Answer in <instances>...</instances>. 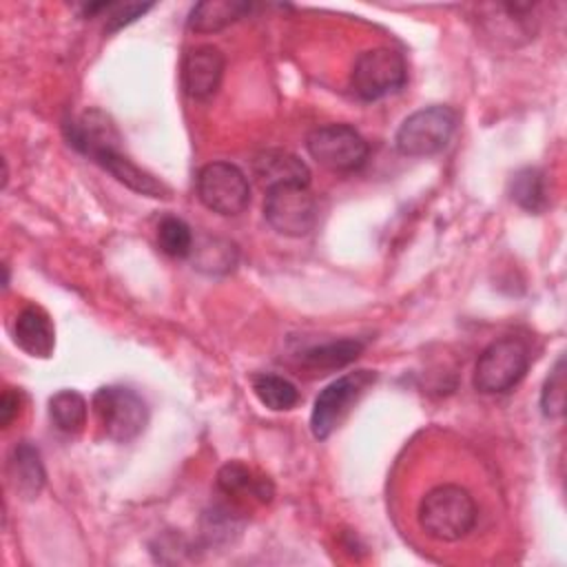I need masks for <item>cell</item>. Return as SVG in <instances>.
<instances>
[{
    "instance_id": "1",
    "label": "cell",
    "mask_w": 567,
    "mask_h": 567,
    "mask_svg": "<svg viewBox=\"0 0 567 567\" xmlns=\"http://www.w3.org/2000/svg\"><path fill=\"white\" fill-rule=\"evenodd\" d=\"M64 133L69 144L91 157L97 166H102L106 173H111L120 184L128 186L131 190L148 197H168L171 190L164 182H159L155 175L137 166L133 159H128L122 151V137L115 128L113 120L100 111L89 109L80 117L64 124Z\"/></svg>"
},
{
    "instance_id": "2",
    "label": "cell",
    "mask_w": 567,
    "mask_h": 567,
    "mask_svg": "<svg viewBox=\"0 0 567 567\" xmlns=\"http://www.w3.org/2000/svg\"><path fill=\"white\" fill-rule=\"evenodd\" d=\"M476 503L472 494L454 483L427 489L419 503V527L434 540L454 543L465 538L476 525Z\"/></svg>"
},
{
    "instance_id": "3",
    "label": "cell",
    "mask_w": 567,
    "mask_h": 567,
    "mask_svg": "<svg viewBox=\"0 0 567 567\" xmlns=\"http://www.w3.org/2000/svg\"><path fill=\"white\" fill-rule=\"evenodd\" d=\"M458 115L445 104H430L410 113L394 135V146L405 157L441 153L456 131Z\"/></svg>"
},
{
    "instance_id": "4",
    "label": "cell",
    "mask_w": 567,
    "mask_h": 567,
    "mask_svg": "<svg viewBox=\"0 0 567 567\" xmlns=\"http://www.w3.org/2000/svg\"><path fill=\"white\" fill-rule=\"evenodd\" d=\"M91 408L104 436L115 443L137 439L148 423L146 401L126 385H102L95 390Z\"/></svg>"
},
{
    "instance_id": "5",
    "label": "cell",
    "mask_w": 567,
    "mask_h": 567,
    "mask_svg": "<svg viewBox=\"0 0 567 567\" xmlns=\"http://www.w3.org/2000/svg\"><path fill=\"white\" fill-rule=\"evenodd\" d=\"M527 368V343L518 337H501L478 354L472 383L483 394H503L523 381Z\"/></svg>"
},
{
    "instance_id": "6",
    "label": "cell",
    "mask_w": 567,
    "mask_h": 567,
    "mask_svg": "<svg viewBox=\"0 0 567 567\" xmlns=\"http://www.w3.org/2000/svg\"><path fill=\"white\" fill-rule=\"evenodd\" d=\"M374 381H377L374 370H354L330 381L312 403V412H310L312 436L319 441H326L343 423V419L350 414L354 403L363 396V392Z\"/></svg>"
},
{
    "instance_id": "7",
    "label": "cell",
    "mask_w": 567,
    "mask_h": 567,
    "mask_svg": "<svg viewBox=\"0 0 567 567\" xmlns=\"http://www.w3.org/2000/svg\"><path fill=\"white\" fill-rule=\"evenodd\" d=\"M405 80V58L390 47H374L359 53L350 71V86L354 95L365 102H374L399 91Z\"/></svg>"
},
{
    "instance_id": "8",
    "label": "cell",
    "mask_w": 567,
    "mask_h": 567,
    "mask_svg": "<svg viewBox=\"0 0 567 567\" xmlns=\"http://www.w3.org/2000/svg\"><path fill=\"white\" fill-rule=\"evenodd\" d=\"M306 148L310 157L328 171L352 173L368 159V142L350 124H323L308 133Z\"/></svg>"
},
{
    "instance_id": "9",
    "label": "cell",
    "mask_w": 567,
    "mask_h": 567,
    "mask_svg": "<svg viewBox=\"0 0 567 567\" xmlns=\"http://www.w3.org/2000/svg\"><path fill=\"white\" fill-rule=\"evenodd\" d=\"M197 197L217 215H239L250 202L244 171L230 162H208L197 173Z\"/></svg>"
},
{
    "instance_id": "10",
    "label": "cell",
    "mask_w": 567,
    "mask_h": 567,
    "mask_svg": "<svg viewBox=\"0 0 567 567\" xmlns=\"http://www.w3.org/2000/svg\"><path fill=\"white\" fill-rule=\"evenodd\" d=\"M264 217L284 237H306L317 224L319 208L308 186H275L266 190Z\"/></svg>"
},
{
    "instance_id": "11",
    "label": "cell",
    "mask_w": 567,
    "mask_h": 567,
    "mask_svg": "<svg viewBox=\"0 0 567 567\" xmlns=\"http://www.w3.org/2000/svg\"><path fill=\"white\" fill-rule=\"evenodd\" d=\"M224 53L213 44H199L182 58V86L193 100H208L217 93L224 78Z\"/></svg>"
},
{
    "instance_id": "12",
    "label": "cell",
    "mask_w": 567,
    "mask_h": 567,
    "mask_svg": "<svg viewBox=\"0 0 567 567\" xmlns=\"http://www.w3.org/2000/svg\"><path fill=\"white\" fill-rule=\"evenodd\" d=\"M252 173L268 190L275 186H310L308 164L284 148H268L255 155Z\"/></svg>"
},
{
    "instance_id": "13",
    "label": "cell",
    "mask_w": 567,
    "mask_h": 567,
    "mask_svg": "<svg viewBox=\"0 0 567 567\" xmlns=\"http://www.w3.org/2000/svg\"><path fill=\"white\" fill-rule=\"evenodd\" d=\"M13 341L29 357L47 359L55 348V328L40 306H27L16 315Z\"/></svg>"
},
{
    "instance_id": "14",
    "label": "cell",
    "mask_w": 567,
    "mask_h": 567,
    "mask_svg": "<svg viewBox=\"0 0 567 567\" xmlns=\"http://www.w3.org/2000/svg\"><path fill=\"white\" fill-rule=\"evenodd\" d=\"M7 470H9V481L13 489L22 498H35L42 492L47 481L44 465L38 447H33L29 441H20L18 445H13Z\"/></svg>"
},
{
    "instance_id": "15",
    "label": "cell",
    "mask_w": 567,
    "mask_h": 567,
    "mask_svg": "<svg viewBox=\"0 0 567 567\" xmlns=\"http://www.w3.org/2000/svg\"><path fill=\"white\" fill-rule=\"evenodd\" d=\"M250 9L252 4L241 0H204L190 9L186 27L193 33H217L250 13Z\"/></svg>"
},
{
    "instance_id": "16",
    "label": "cell",
    "mask_w": 567,
    "mask_h": 567,
    "mask_svg": "<svg viewBox=\"0 0 567 567\" xmlns=\"http://www.w3.org/2000/svg\"><path fill=\"white\" fill-rule=\"evenodd\" d=\"M365 343L359 339H339V341H326V343H317L306 348L303 352H299V361L306 368L312 370H334V368H343L352 361H357L363 352Z\"/></svg>"
},
{
    "instance_id": "17",
    "label": "cell",
    "mask_w": 567,
    "mask_h": 567,
    "mask_svg": "<svg viewBox=\"0 0 567 567\" xmlns=\"http://www.w3.org/2000/svg\"><path fill=\"white\" fill-rule=\"evenodd\" d=\"M509 197L523 210L540 215L549 204L545 173L536 166H525L516 171L509 179Z\"/></svg>"
},
{
    "instance_id": "18",
    "label": "cell",
    "mask_w": 567,
    "mask_h": 567,
    "mask_svg": "<svg viewBox=\"0 0 567 567\" xmlns=\"http://www.w3.org/2000/svg\"><path fill=\"white\" fill-rule=\"evenodd\" d=\"M217 487L228 496L250 492L264 503H268L275 492L268 476H255L252 470L239 461H228L226 465H221V470L217 472Z\"/></svg>"
},
{
    "instance_id": "19",
    "label": "cell",
    "mask_w": 567,
    "mask_h": 567,
    "mask_svg": "<svg viewBox=\"0 0 567 567\" xmlns=\"http://www.w3.org/2000/svg\"><path fill=\"white\" fill-rule=\"evenodd\" d=\"M237 246L221 237H204L193 244V268L206 275H226L237 266Z\"/></svg>"
},
{
    "instance_id": "20",
    "label": "cell",
    "mask_w": 567,
    "mask_h": 567,
    "mask_svg": "<svg viewBox=\"0 0 567 567\" xmlns=\"http://www.w3.org/2000/svg\"><path fill=\"white\" fill-rule=\"evenodd\" d=\"M86 399L78 390H60L49 399V416L64 434H78L86 425Z\"/></svg>"
},
{
    "instance_id": "21",
    "label": "cell",
    "mask_w": 567,
    "mask_h": 567,
    "mask_svg": "<svg viewBox=\"0 0 567 567\" xmlns=\"http://www.w3.org/2000/svg\"><path fill=\"white\" fill-rule=\"evenodd\" d=\"M252 392L259 399L261 405L275 412H284L297 405L299 401V390L292 381L279 374L270 372H259L252 377Z\"/></svg>"
},
{
    "instance_id": "22",
    "label": "cell",
    "mask_w": 567,
    "mask_h": 567,
    "mask_svg": "<svg viewBox=\"0 0 567 567\" xmlns=\"http://www.w3.org/2000/svg\"><path fill=\"white\" fill-rule=\"evenodd\" d=\"M193 230L190 226L175 217V215H166L159 219L157 224V246L164 255L168 257H188L193 250Z\"/></svg>"
},
{
    "instance_id": "23",
    "label": "cell",
    "mask_w": 567,
    "mask_h": 567,
    "mask_svg": "<svg viewBox=\"0 0 567 567\" xmlns=\"http://www.w3.org/2000/svg\"><path fill=\"white\" fill-rule=\"evenodd\" d=\"M239 529H241V520L228 507L217 505V507L204 512V516H202V534L208 545L230 543L233 536L239 534Z\"/></svg>"
},
{
    "instance_id": "24",
    "label": "cell",
    "mask_w": 567,
    "mask_h": 567,
    "mask_svg": "<svg viewBox=\"0 0 567 567\" xmlns=\"http://www.w3.org/2000/svg\"><path fill=\"white\" fill-rule=\"evenodd\" d=\"M540 412L547 419H558L565 412V357H558L556 365L543 383Z\"/></svg>"
},
{
    "instance_id": "25",
    "label": "cell",
    "mask_w": 567,
    "mask_h": 567,
    "mask_svg": "<svg viewBox=\"0 0 567 567\" xmlns=\"http://www.w3.org/2000/svg\"><path fill=\"white\" fill-rule=\"evenodd\" d=\"M148 9H153V4H142V2H109L104 31H106V33H113V31H117V29L131 24L133 20L142 18Z\"/></svg>"
},
{
    "instance_id": "26",
    "label": "cell",
    "mask_w": 567,
    "mask_h": 567,
    "mask_svg": "<svg viewBox=\"0 0 567 567\" xmlns=\"http://www.w3.org/2000/svg\"><path fill=\"white\" fill-rule=\"evenodd\" d=\"M18 412H20V392H16L13 388H4L0 399V425L9 427L11 421L18 416Z\"/></svg>"
}]
</instances>
